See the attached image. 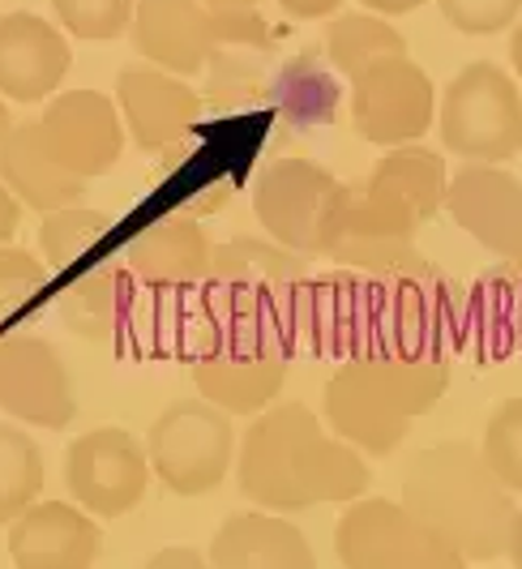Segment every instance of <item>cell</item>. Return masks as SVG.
Returning a JSON list of instances; mask_svg holds the SVG:
<instances>
[{
	"instance_id": "1",
	"label": "cell",
	"mask_w": 522,
	"mask_h": 569,
	"mask_svg": "<svg viewBox=\"0 0 522 569\" xmlns=\"http://www.w3.org/2000/svg\"><path fill=\"white\" fill-rule=\"evenodd\" d=\"M369 462L339 441L304 402L265 407L240 441V492L270 513H300L325 501H360Z\"/></svg>"
},
{
	"instance_id": "2",
	"label": "cell",
	"mask_w": 522,
	"mask_h": 569,
	"mask_svg": "<svg viewBox=\"0 0 522 569\" xmlns=\"http://www.w3.org/2000/svg\"><path fill=\"white\" fill-rule=\"evenodd\" d=\"M403 510L429 531L459 548L466 566H489L505 557L514 492L493 476L480 446L436 441L411 458L403 476Z\"/></svg>"
},
{
	"instance_id": "3",
	"label": "cell",
	"mask_w": 522,
	"mask_h": 569,
	"mask_svg": "<svg viewBox=\"0 0 522 569\" xmlns=\"http://www.w3.org/2000/svg\"><path fill=\"white\" fill-rule=\"evenodd\" d=\"M450 390V360L351 356L321 390V425L373 458L394 455L411 425Z\"/></svg>"
},
{
	"instance_id": "4",
	"label": "cell",
	"mask_w": 522,
	"mask_h": 569,
	"mask_svg": "<svg viewBox=\"0 0 522 569\" xmlns=\"http://www.w3.org/2000/svg\"><path fill=\"white\" fill-rule=\"evenodd\" d=\"M415 214H406L394 198H385L378 184L351 180L339 189V201L325 223V253L330 261L364 270L378 279H403V274H429L433 261L415 249Z\"/></svg>"
},
{
	"instance_id": "5",
	"label": "cell",
	"mask_w": 522,
	"mask_h": 569,
	"mask_svg": "<svg viewBox=\"0 0 522 569\" xmlns=\"http://www.w3.org/2000/svg\"><path fill=\"white\" fill-rule=\"evenodd\" d=\"M436 129L466 163H510L522 150V90L493 60H475L445 86Z\"/></svg>"
},
{
	"instance_id": "6",
	"label": "cell",
	"mask_w": 522,
	"mask_h": 569,
	"mask_svg": "<svg viewBox=\"0 0 522 569\" xmlns=\"http://www.w3.org/2000/svg\"><path fill=\"white\" fill-rule=\"evenodd\" d=\"M466 342V296L436 270L381 283L378 321L364 356L399 360H450Z\"/></svg>"
},
{
	"instance_id": "7",
	"label": "cell",
	"mask_w": 522,
	"mask_h": 569,
	"mask_svg": "<svg viewBox=\"0 0 522 569\" xmlns=\"http://www.w3.org/2000/svg\"><path fill=\"white\" fill-rule=\"evenodd\" d=\"M145 458L154 480H163L175 497L214 492L235 458L232 416L205 399H175L145 432Z\"/></svg>"
},
{
	"instance_id": "8",
	"label": "cell",
	"mask_w": 522,
	"mask_h": 569,
	"mask_svg": "<svg viewBox=\"0 0 522 569\" xmlns=\"http://www.w3.org/2000/svg\"><path fill=\"white\" fill-rule=\"evenodd\" d=\"M334 552L343 569H466L459 548L429 531L403 501H355L334 527Z\"/></svg>"
},
{
	"instance_id": "9",
	"label": "cell",
	"mask_w": 522,
	"mask_h": 569,
	"mask_svg": "<svg viewBox=\"0 0 522 569\" xmlns=\"http://www.w3.org/2000/svg\"><path fill=\"white\" fill-rule=\"evenodd\" d=\"M381 283L385 279H360V274H325V279H300L291 283V339L309 347L313 356H364L378 321Z\"/></svg>"
},
{
	"instance_id": "10",
	"label": "cell",
	"mask_w": 522,
	"mask_h": 569,
	"mask_svg": "<svg viewBox=\"0 0 522 569\" xmlns=\"http://www.w3.org/2000/svg\"><path fill=\"white\" fill-rule=\"evenodd\" d=\"M343 180L313 159H274L253 180V214L283 249L304 257L325 253V223Z\"/></svg>"
},
{
	"instance_id": "11",
	"label": "cell",
	"mask_w": 522,
	"mask_h": 569,
	"mask_svg": "<svg viewBox=\"0 0 522 569\" xmlns=\"http://www.w3.org/2000/svg\"><path fill=\"white\" fill-rule=\"evenodd\" d=\"M436 116L433 78L411 57L378 60L351 78V124L373 146H411L429 133Z\"/></svg>"
},
{
	"instance_id": "12",
	"label": "cell",
	"mask_w": 522,
	"mask_h": 569,
	"mask_svg": "<svg viewBox=\"0 0 522 569\" xmlns=\"http://www.w3.org/2000/svg\"><path fill=\"white\" fill-rule=\"evenodd\" d=\"M150 458L145 441L124 428H94L82 432L64 455V480L73 501L94 518H120L138 510L150 488Z\"/></svg>"
},
{
	"instance_id": "13",
	"label": "cell",
	"mask_w": 522,
	"mask_h": 569,
	"mask_svg": "<svg viewBox=\"0 0 522 569\" xmlns=\"http://www.w3.org/2000/svg\"><path fill=\"white\" fill-rule=\"evenodd\" d=\"M0 411L52 432L78 420L73 372L48 339H34V335L0 339Z\"/></svg>"
},
{
	"instance_id": "14",
	"label": "cell",
	"mask_w": 522,
	"mask_h": 569,
	"mask_svg": "<svg viewBox=\"0 0 522 569\" xmlns=\"http://www.w3.org/2000/svg\"><path fill=\"white\" fill-rule=\"evenodd\" d=\"M445 210L505 266H522V180L501 163H463L450 176Z\"/></svg>"
},
{
	"instance_id": "15",
	"label": "cell",
	"mask_w": 522,
	"mask_h": 569,
	"mask_svg": "<svg viewBox=\"0 0 522 569\" xmlns=\"http://www.w3.org/2000/svg\"><path fill=\"white\" fill-rule=\"evenodd\" d=\"M43 142L60 168H69L82 180H94L117 168L124 150V120L112 99L99 90H64L39 116Z\"/></svg>"
},
{
	"instance_id": "16",
	"label": "cell",
	"mask_w": 522,
	"mask_h": 569,
	"mask_svg": "<svg viewBox=\"0 0 522 569\" xmlns=\"http://www.w3.org/2000/svg\"><path fill=\"white\" fill-rule=\"evenodd\" d=\"M133 52L154 69L193 78L205 73L219 43V18L202 0H138L129 22Z\"/></svg>"
},
{
	"instance_id": "17",
	"label": "cell",
	"mask_w": 522,
	"mask_h": 569,
	"mask_svg": "<svg viewBox=\"0 0 522 569\" xmlns=\"http://www.w3.org/2000/svg\"><path fill=\"white\" fill-rule=\"evenodd\" d=\"M117 108L124 133L138 142V150L159 154L193 129V120L202 116V94L175 73L133 64V69H120Z\"/></svg>"
},
{
	"instance_id": "18",
	"label": "cell",
	"mask_w": 522,
	"mask_h": 569,
	"mask_svg": "<svg viewBox=\"0 0 522 569\" xmlns=\"http://www.w3.org/2000/svg\"><path fill=\"white\" fill-rule=\"evenodd\" d=\"M73 69L69 39L48 18L13 9L0 13V94L13 103H43Z\"/></svg>"
},
{
	"instance_id": "19",
	"label": "cell",
	"mask_w": 522,
	"mask_h": 569,
	"mask_svg": "<svg viewBox=\"0 0 522 569\" xmlns=\"http://www.w3.org/2000/svg\"><path fill=\"white\" fill-rule=\"evenodd\" d=\"M9 557L18 569H90L99 522L69 501H34L9 522Z\"/></svg>"
},
{
	"instance_id": "20",
	"label": "cell",
	"mask_w": 522,
	"mask_h": 569,
	"mask_svg": "<svg viewBox=\"0 0 522 569\" xmlns=\"http://www.w3.org/2000/svg\"><path fill=\"white\" fill-rule=\"evenodd\" d=\"M60 321L90 342L120 339L138 313V279L120 261H82L64 274L60 287Z\"/></svg>"
},
{
	"instance_id": "21",
	"label": "cell",
	"mask_w": 522,
	"mask_h": 569,
	"mask_svg": "<svg viewBox=\"0 0 522 569\" xmlns=\"http://www.w3.org/2000/svg\"><path fill=\"white\" fill-rule=\"evenodd\" d=\"M210 236L198 219L189 214H163L145 223L129 244H124V266L129 274L145 287L163 291H184L210 279Z\"/></svg>"
},
{
	"instance_id": "22",
	"label": "cell",
	"mask_w": 522,
	"mask_h": 569,
	"mask_svg": "<svg viewBox=\"0 0 522 569\" xmlns=\"http://www.w3.org/2000/svg\"><path fill=\"white\" fill-rule=\"evenodd\" d=\"M210 569H318L304 531L279 513H232L205 552Z\"/></svg>"
},
{
	"instance_id": "23",
	"label": "cell",
	"mask_w": 522,
	"mask_h": 569,
	"mask_svg": "<svg viewBox=\"0 0 522 569\" xmlns=\"http://www.w3.org/2000/svg\"><path fill=\"white\" fill-rule=\"evenodd\" d=\"M0 180L22 206L43 210V214H52L60 206H73L90 184L52 159L39 120H22L9 129V138L0 146Z\"/></svg>"
},
{
	"instance_id": "24",
	"label": "cell",
	"mask_w": 522,
	"mask_h": 569,
	"mask_svg": "<svg viewBox=\"0 0 522 569\" xmlns=\"http://www.w3.org/2000/svg\"><path fill=\"white\" fill-rule=\"evenodd\" d=\"M466 347L489 365L522 351V266L493 270L466 291Z\"/></svg>"
},
{
	"instance_id": "25",
	"label": "cell",
	"mask_w": 522,
	"mask_h": 569,
	"mask_svg": "<svg viewBox=\"0 0 522 569\" xmlns=\"http://www.w3.org/2000/svg\"><path fill=\"white\" fill-rule=\"evenodd\" d=\"M369 180L378 184L385 198H394L406 214H415V223H429L436 210L445 206V189H450V176H445V159L436 150L424 146H394L378 168L369 171Z\"/></svg>"
},
{
	"instance_id": "26",
	"label": "cell",
	"mask_w": 522,
	"mask_h": 569,
	"mask_svg": "<svg viewBox=\"0 0 522 569\" xmlns=\"http://www.w3.org/2000/svg\"><path fill=\"white\" fill-rule=\"evenodd\" d=\"M313 257L291 253L279 240H258V236H232L210 249V279L205 283L228 287H288L309 274Z\"/></svg>"
},
{
	"instance_id": "27",
	"label": "cell",
	"mask_w": 522,
	"mask_h": 569,
	"mask_svg": "<svg viewBox=\"0 0 522 569\" xmlns=\"http://www.w3.org/2000/svg\"><path fill=\"white\" fill-rule=\"evenodd\" d=\"M325 57L339 73L355 78L378 60L406 57V39L378 13H334L325 27Z\"/></svg>"
},
{
	"instance_id": "28",
	"label": "cell",
	"mask_w": 522,
	"mask_h": 569,
	"mask_svg": "<svg viewBox=\"0 0 522 569\" xmlns=\"http://www.w3.org/2000/svg\"><path fill=\"white\" fill-rule=\"evenodd\" d=\"M103 236H112V219L103 210H90V206H60L43 219L39 228V253L43 266L69 274L73 266L90 261V253L103 244Z\"/></svg>"
},
{
	"instance_id": "29",
	"label": "cell",
	"mask_w": 522,
	"mask_h": 569,
	"mask_svg": "<svg viewBox=\"0 0 522 569\" xmlns=\"http://www.w3.org/2000/svg\"><path fill=\"white\" fill-rule=\"evenodd\" d=\"M43 492V455L22 428L0 425V527L34 506Z\"/></svg>"
},
{
	"instance_id": "30",
	"label": "cell",
	"mask_w": 522,
	"mask_h": 569,
	"mask_svg": "<svg viewBox=\"0 0 522 569\" xmlns=\"http://www.w3.org/2000/svg\"><path fill=\"white\" fill-rule=\"evenodd\" d=\"M48 274L52 270L43 266V257L27 253L18 244H0V339H4L9 326H18L43 300Z\"/></svg>"
},
{
	"instance_id": "31",
	"label": "cell",
	"mask_w": 522,
	"mask_h": 569,
	"mask_svg": "<svg viewBox=\"0 0 522 569\" xmlns=\"http://www.w3.org/2000/svg\"><path fill=\"white\" fill-rule=\"evenodd\" d=\"M279 103L300 124H313V120H325V116L334 112V82H330V73L318 64V57H300L283 69V78H279Z\"/></svg>"
},
{
	"instance_id": "32",
	"label": "cell",
	"mask_w": 522,
	"mask_h": 569,
	"mask_svg": "<svg viewBox=\"0 0 522 569\" xmlns=\"http://www.w3.org/2000/svg\"><path fill=\"white\" fill-rule=\"evenodd\" d=\"M480 455L493 467V476L510 492H522V399L496 402V411L489 416Z\"/></svg>"
},
{
	"instance_id": "33",
	"label": "cell",
	"mask_w": 522,
	"mask_h": 569,
	"mask_svg": "<svg viewBox=\"0 0 522 569\" xmlns=\"http://www.w3.org/2000/svg\"><path fill=\"white\" fill-rule=\"evenodd\" d=\"M133 4L138 0H52L60 27L73 39H90V43H108L124 34L133 22Z\"/></svg>"
},
{
	"instance_id": "34",
	"label": "cell",
	"mask_w": 522,
	"mask_h": 569,
	"mask_svg": "<svg viewBox=\"0 0 522 569\" xmlns=\"http://www.w3.org/2000/svg\"><path fill=\"white\" fill-rule=\"evenodd\" d=\"M436 9L459 34H501L514 27L522 0H436Z\"/></svg>"
},
{
	"instance_id": "35",
	"label": "cell",
	"mask_w": 522,
	"mask_h": 569,
	"mask_svg": "<svg viewBox=\"0 0 522 569\" xmlns=\"http://www.w3.org/2000/svg\"><path fill=\"white\" fill-rule=\"evenodd\" d=\"M145 569H210V561H205V552L189 548V543H172V548H159L145 561Z\"/></svg>"
},
{
	"instance_id": "36",
	"label": "cell",
	"mask_w": 522,
	"mask_h": 569,
	"mask_svg": "<svg viewBox=\"0 0 522 569\" xmlns=\"http://www.w3.org/2000/svg\"><path fill=\"white\" fill-rule=\"evenodd\" d=\"M279 9L288 18H300V22H313V18H334L343 9V0H279Z\"/></svg>"
},
{
	"instance_id": "37",
	"label": "cell",
	"mask_w": 522,
	"mask_h": 569,
	"mask_svg": "<svg viewBox=\"0 0 522 569\" xmlns=\"http://www.w3.org/2000/svg\"><path fill=\"white\" fill-rule=\"evenodd\" d=\"M18 223H22V201L13 198L4 189V180H0V244H9L18 236Z\"/></svg>"
},
{
	"instance_id": "38",
	"label": "cell",
	"mask_w": 522,
	"mask_h": 569,
	"mask_svg": "<svg viewBox=\"0 0 522 569\" xmlns=\"http://www.w3.org/2000/svg\"><path fill=\"white\" fill-rule=\"evenodd\" d=\"M369 13H378V18H399V13H415L424 0H360Z\"/></svg>"
},
{
	"instance_id": "39",
	"label": "cell",
	"mask_w": 522,
	"mask_h": 569,
	"mask_svg": "<svg viewBox=\"0 0 522 569\" xmlns=\"http://www.w3.org/2000/svg\"><path fill=\"white\" fill-rule=\"evenodd\" d=\"M505 552L514 569H522V510H514V522H510V540H505Z\"/></svg>"
},
{
	"instance_id": "40",
	"label": "cell",
	"mask_w": 522,
	"mask_h": 569,
	"mask_svg": "<svg viewBox=\"0 0 522 569\" xmlns=\"http://www.w3.org/2000/svg\"><path fill=\"white\" fill-rule=\"evenodd\" d=\"M510 60H514V73L522 78V22L514 30V39H510Z\"/></svg>"
},
{
	"instance_id": "41",
	"label": "cell",
	"mask_w": 522,
	"mask_h": 569,
	"mask_svg": "<svg viewBox=\"0 0 522 569\" xmlns=\"http://www.w3.org/2000/svg\"><path fill=\"white\" fill-rule=\"evenodd\" d=\"M210 9H253L258 0H205Z\"/></svg>"
},
{
	"instance_id": "42",
	"label": "cell",
	"mask_w": 522,
	"mask_h": 569,
	"mask_svg": "<svg viewBox=\"0 0 522 569\" xmlns=\"http://www.w3.org/2000/svg\"><path fill=\"white\" fill-rule=\"evenodd\" d=\"M9 129H13V116H9V108L0 103V146H4V138H9Z\"/></svg>"
},
{
	"instance_id": "43",
	"label": "cell",
	"mask_w": 522,
	"mask_h": 569,
	"mask_svg": "<svg viewBox=\"0 0 522 569\" xmlns=\"http://www.w3.org/2000/svg\"><path fill=\"white\" fill-rule=\"evenodd\" d=\"M489 569H493V566H489Z\"/></svg>"
}]
</instances>
